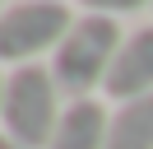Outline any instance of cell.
<instances>
[{"label": "cell", "mask_w": 153, "mask_h": 149, "mask_svg": "<svg viewBox=\"0 0 153 149\" xmlns=\"http://www.w3.org/2000/svg\"><path fill=\"white\" fill-rule=\"evenodd\" d=\"M107 130H111V112L97 98H70L47 149H107Z\"/></svg>", "instance_id": "obj_5"}, {"label": "cell", "mask_w": 153, "mask_h": 149, "mask_svg": "<svg viewBox=\"0 0 153 149\" xmlns=\"http://www.w3.org/2000/svg\"><path fill=\"white\" fill-rule=\"evenodd\" d=\"M5 79H10V74H0V102H5Z\"/></svg>", "instance_id": "obj_9"}, {"label": "cell", "mask_w": 153, "mask_h": 149, "mask_svg": "<svg viewBox=\"0 0 153 149\" xmlns=\"http://www.w3.org/2000/svg\"><path fill=\"white\" fill-rule=\"evenodd\" d=\"M70 5H79V14L130 19V14H144V9H153V0H70Z\"/></svg>", "instance_id": "obj_7"}, {"label": "cell", "mask_w": 153, "mask_h": 149, "mask_svg": "<svg viewBox=\"0 0 153 149\" xmlns=\"http://www.w3.org/2000/svg\"><path fill=\"white\" fill-rule=\"evenodd\" d=\"M0 149H23V144H14L10 135H0Z\"/></svg>", "instance_id": "obj_8"}, {"label": "cell", "mask_w": 153, "mask_h": 149, "mask_svg": "<svg viewBox=\"0 0 153 149\" xmlns=\"http://www.w3.org/2000/svg\"><path fill=\"white\" fill-rule=\"evenodd\" d=\"M102 93L111 102H130V98H149L153 93V23H139L134 33H125Z\"/></svg>", "instance_id": "obj_4"}, {"label": "cell", "mask_w": 153, "mask_h": 149, "mask_svg": "<svg viewBox=\"0 0 153 149\" xmlns=\"http://www.w3.org/2000/svg\"><path fill=\"white\" fill-rule=\"evenodd\" d=\"M107 149H153V93L116 102L111 130H107Z\"/></svg>", "instance_id": "obj_6"}, {"label": "cell", "mask_w": 153, "mask_h": 149, "mask_svg": "<svg viewBox=\"0 0 153 149\" xmlns=\"http://www.w3.org/2000/svg\"><path fill=\"white\" fill-rule=\"evenodd\" d=\"M125 33L121 19H102V14H79L70 23L65 42L51 56V74H56L60 93L65 98H93L97 89H107V74L116 65V51H121Z\"/></svg>", "instance_id": "obj_1"}, {"label": "cell", "mask_w": 153, "mask_h": 149, "mask_svg": "<svg viewBox=\"0 0 153 149\" xmlns=\"http://www.w3.org/2000/svg\"><path fill=\"white\" fill-rule=\"evenodd\" d=\"M0 9H5V0H0Z\"/></svg>", "instance_id": "obj_10"}, {"label": "cell", "mask_w": 153, "mask_h": 149, "mask_svg": "<svg viewBox=\"0 0 153 149\" xmlns=\"http://www.w3.org/2000/svg\"><path fill=\"white\" fill-rule=\"evenodd\" d=\"M74 9L65 0H14L0 9V65H42V56H56L65 42Z\"/></svg>", "instance_id": "obj_3"}, {"label": "cell", "mask_w": 153, "mask_h": 149, "mask_svg": "<svg viewBox=\"0 0 153 149\" xmlns=\"http://www.w3.org/2000/svg\"><path fill=\"white\" fill-rule=\"evenodd\" d=\"M65 93H60L51 65H19L5 79V102H0V135H10L23 149H47L65 112Z\"/></svg>", "instance_id": "obj_2"}]
</instances>
